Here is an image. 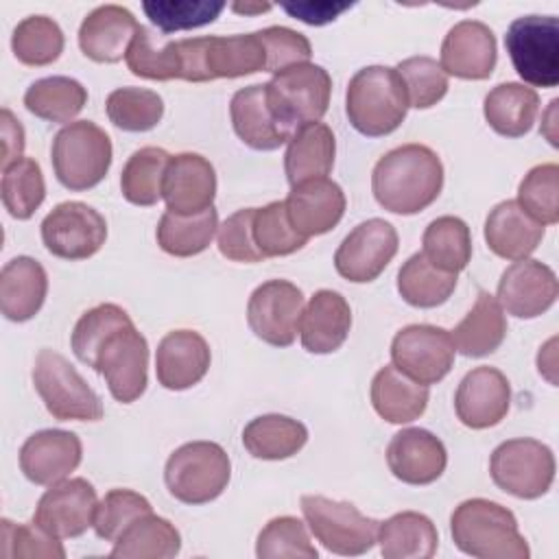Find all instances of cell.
<instances>
[{
	"mask_svg": "<svg viewBox=\"0 0 559 559\" xmlns=\"http://www.w3.org/2000/svg\"><path fill=\"white\" fill-rule=\"evenodd\" d=\"M397 247V231L389 221H362L338 245L334 253V269L341 277L354 284L373 282L395 258Z\"/></svg>",
	"mask_w": 559,
	"mask_h": 559,
	"instance_id": "16",
	"label": "cell"
},
{
	"mask_svg": "<svg viewBox=\"0 0 559 559\" xmlns=\"http://www.w3.org/2000/svg\"><path fill=\"white\" fill-rule=\"evenodd\" d=\"M63 31L48 15H28L13 28L11 48L20 63L24 66H48L63 52Z\"/></svg>",
	"mask_w": 559,
	"mask_h": 559,
	"instance_id": "43",
	"label": "cell"
},
{
	"mask_svg": "<svg viewBox=\"0 0 559 559\" xmlns=\"http://www.w3.org/2000/svg\"><path fill=\"white\" fill-rule=\"evenodd\" d=\"M253 240L264 260L290 255L308 242V238L293 227L284 201H271L264 207H255Z\"/></svg>",
	"mask_w": 559,
	"mask_h": 559,
	"instance_id": "47",
	"label": "cell"
},
{
	"mask_svg": "<svg viewBox=\"0 0 559 559\" xmlns=\"http://www.w3.org/2000/svg\"><path fill=\"white\" fill-rule=\"evenodd\" d=\"M231 9L236 13H245V15H253V13H264V11H271V4L269 2H262V4H231Z\"/></svg>",
	"mask_w": 559,
	"mask_h": 559,
	"instance_id": "59",
	"label": "cell"
},
{
	"mask_svg": "<svg viewBox=\"0 0 559 559\" xmlns=\"http://www.w3.org/2000/svg\"><path fill=\"white\" fill-rule=\"evenodd\" d=\"M456 288V273L437 269L421 251L413 253L397 271V293L415 308H437Z\"/></svg>",
	"mask_w": 559,
	"mask_h": 559,
	"instance_id": "40",
	"label": "cell"
},
{
	"mask_svg": "<svg viewBox=\"0 0 559 559\" xmlns=\"http://www.w3.org/2000/svg\"><path fill=\"white\" fill-rule=\"evenodd\" d=\"M151 502L133 489H109L96 507L94 531L105 542H116L122 531L144 513H151Z\"/></svg>",
	"mask_w": 559,
	"mask_h": 559,
	"instance_id": "53",
	"label": "cell"
},
{
	"mask_svg": "<svg viewBox=\"0 0 559 559\" xmlns=\"http://www.w3.org/2000/svg\"><path fill=\"white\" fill-rule=\"evenodd\" d=\"M0 138H2V170L15 164L20 157H24V127L20 120L11 114V109L2 107L0 111Z\"/></svg>",
	"mask_w": 559,
	"mask_h": 559,
	"instance_id": "58",
	"label": "cell"
},
{
	"mask_svg": "<svg viewBox=\"0 0 559 559\" xmlns=\"http://www.w3.org/2000/svg\"><path fill=\"white\" fill-rule=\"evenodd\" d=\"M81 439L70 430L46 428L33 432L20 448V469L35 485H55L81 463Z\"/></svg>",
	"mask_w": 559,
	"mask_h": 559,
	"instance_id": "22",
	"label": "cell"
},
{
	"mask_svg": "<svg viewBox=\"0 0 559 559\" xmlns=\"http://www.w3.org/2000/svg\"><path fill=\"white\" fill-rule=\"evenodd\" d=\"M229 116L236 135L255 151H275L295 133L271 109L266 83H253L238 90L231 96Z\"/></svg>",
	"mask_w": 559,
	"mask_h": 559,
	"instance_id": "26",
	"label": "cell"
},
{
	"mask_svg": "<svg viewBox=\"0 0 559 559\" xmlns=\"http://www.w3.org/2000/svg\"><path fill=\"white\" fill-rule=\"evenodd\" d=\"M452 334L439 325L413 323L402 328L391 343L393 365L419 384L443 380L454 365Z\"/></svg>",
	"mask_w": 559,
	"mask_h": 559,
	"instance_id": "14",
	"label": "cell"
},
{
	"mask_svg": "<svg viewBox=\"0 0 559 559\" xmlns=\"http://www.w3.org/2000/svg\"><path fill=\"white\" fill-rule=\"evenodd\" d=\"M218 229V214L216 207H207L205 212L181 216L173 212H164L155 238L162 251L175 258H190L205 251Z\"/></svg>",
	"mask_w": 559,
	"mask_h": 559,
	"instance_id": "38",
	"label": "cell"
},
{
	"mask_svg": "<svg viewBox=\"0 0 559 559\" xmlns=\"http://www.w3.org/2000/svg\"><path fill=\"white\" fill-rule=\"evenodd\" d=\"M168 162L170 155L159 146H142L133 151L120 173L122 197L140 207L155 205L162 199Z\"/></svg>",
	"mask_w": 559,
	"mask_h": 559,
	"instance_id": "42",
	"label": "cell"
},
{
	"mask_svg": "<svg viewBox=\"0 0 559 559\" xmlns=\"http://www.w3.org/2000/svg\"><path fill=\"white\" fill-rule=\"evenodd\" d=\"M255 555L260 559H317V548L310 542L306 524L293 515H280L266 522L258 533Z\"/></svg>",
	"mask_w": 559,
	"mask_h": 559,
	"instance_id": "49",
	"label": "cell"
},
{
	"mask_svg": "<svg viewBox=\"0 0 559 559\" xmlns=\"http://www.w3.org/2000/svg\"><path fill=\"white\" fill-rule=\"evenodd\" d=\"M308 441V428L288 415L269 413L253 417L242 430L245 450L262 461L295 456Z\"/></svg>",
	"mask_w": 559,
	"mask_h": 559,
	"instance_id": "36",
	"label": "cell"
},
{
	"mask_svg": "<svg viewBox=\"0 0 559 559\" xmlns=\"http://www.w3.org/2000/svg\"><path fill=\"white\" fill-rule=\"evenodd\" d=\"M428 400V386L415 382L395 365H384L371 380L373 411L389 424H408L421 417Z\"/></svg>",
	"mask_w": 559,
	"mask_h": 559,
	"instance_id": "32",
	"label": "cell"
},
{
	"mask_svg": "<svg viewBox=\"0 0 559 559\" xmlns=\"http://www.w3.org/2000/svg\"><path fill=\"white\" fill-rule=\"evenodd\" d=\"M107 118L114 127L131 133L151 131L164 116V100L146 87H118L105 100Z\"/></svg>",
	"mask_w": 559,
	"mask_h": 559,
	"instance_id": "44",
	"label": "cell"
},
{
	"mask_svg": "<svg viewBox=\"0 0 559 559\" xmlns=\"http://www.w3.org/2000/svg\"><path fill=\"white\" fill-rule=\"evenodd\" d=\"M33 384L46 411L59 421H98L103 402L74 365L55 349H39L33 365Z\"/></svg>",
	"mask_w": 559,
	"mask_h": 559,
	"instance_id": "7",
	"label": "cell"
},
{
	"mask_svg": "<svg viewBox=\"0 0 559 559\" xmlns=\"http://www.w3.org/2000/svg\"><path fill=\"white\" fill-rule=\"evenodd\" d=\"M504 48L524 83L533 87L559 83V20L555 15L515 17L507 28Z\"/></svg>",
	"mask_w": 559,
	"mask_h": 559,
	"instance_id": "8",
	"label": "cell"
},
{
	"mask_svg": "<svg viewBox=\"0 0 559 559\" xmlns=\"http://www.w3.org/2000/svg\"><path fill=\"white\" fill-rule=\"evenodd\" d=\"M421 245L426 260L448 273L459 275L472 260V234L467 223L459 216L448 214L430 221L424 229Z\"/></svg>",
	"mask_w": 559,
	"mask_h": 559,
	"instance_id": "41",
	"label": "cell"
},
{
	"mask_svg": "<svg viewBox=\"0 0 559 559\" xmlns=\"http://www.w3.org/2000/svg\"><path fill=\"white\" fill-rule=\"evenodd\" d=\"M266 50V72H282L297 63H308L312 46L306 35L288 26H266L255 31Z\"/></svg>",
	"mask_w": 559,
	"mask_h": 559,
	"instance_id": "55",
	"label": "cell"
},
{
	"mask_svg": "<svg viewBox=\"0 0 559 559\" xmlns=\"http://www.w3.org/2000/svg\"><path fill=\"white\" fill-rule=\"evenodd\" d=\"M539 111V96L524 83H498L483 103L487 124L504 138H522L531 131Z\"/></svg>",
	"mask_w": 559,
	"mask_h": 559,
	"instance_id": "34",
	"label": "cell"
},
{
	"mask_svg": "<svg viewBox=\"0 0 559 559\" xmlns=\"http://www.w3.org/2000/svg\"><path fill=\"white\" fill-rule=\"evenodd\" d=\"M142 9L146 17L162 31H190L205 24H212L225 2H210V0H144Z\"/></svg>",
	"mask_w": 559,
	"mask_h": 559,
	"instance_id": "50",
	"label": "cell"
},
{
	"mask_svg": "<svg viewBox=\"0 0 559 559\" xmlns=\"http://www.w3.org/2000/svg\"><path fill=\"white\" fill-rule=\"evenodd\" d=\"M288 15L310 24V26H323L334 22L343 11L352 9V2H325V0H314V2H282L280 4Z\"/></svg>",
	"mask_w": 559,
	"mask_h": 559,
	"instance_id": "57",
	"label": "cell"
},
{
	"mask_svg": "<svg viewBox=\"0 0 559 559\" xmlns=\"http://www.w3.org/2000/svg\"><path fill=\"white\" fill-rule=\"evenodd\" d=\"M127 323H131V317L118 304H98V306L90 308L87 312L81 314V319L76 321V325L72 330V336H70L74 356L90 367V362H92L96 349L100 347V343L114 330H118Z\"/></svg>",
	"mask_w": 559,
	"mask_h": 559,
	"instance_id": "51",
	"label": "cell"
},
{
	"mask_svg": "<svg viewBox=\"0 0 559 559\" xmlns=\"http://www.w3.org/2000/svg\"><path fill=\"white\" fill-rule=\"evenodd\" d=\"M98 498L85 478H63L39 498L33 522L59 539L81 537L94 526Z\"/></svg>",
	"mask_w": 559,
	"mask_h": 559,
	"instance_id": "17",
	"label": "cell"
},
{
	"mask_svg": "<svg viewBox=\"0 0 559 559\" xmlns=\"http://www.w3.org/2000/svg\"><path fill=\"white\" fill-rule=\"evenodd\" d=\"M299 504L317 542L334 555H365L378 542L380 522L362 515L352 502L308 493L301 496Z\"/></svg>",
	"mask_w": 559,
	"mask_h": 559,
	"instance_id": "9",
	"label": "cell"
},
{
	"mask_svg": "<svg viewBox=\"0 0 559 559\" xmlns=\"http://www.w3.org/2000/svg\"><path fill=\"white\" fill-rule=\"evenodd\" d=\"M253 214L255 207H242L218 227V251L223 258L245 264L264 260L253 240Z\"/></svg>",
	"mask_w": 559,
	"mask_h": 559,
	"instance_id": "56",
	"label": "cell"
},
{
	"mask_svg": "<svg viewBox=\"0 0 559 559\" xmlns=\"http://www.w3.org/2000/svg\"><path fill=\"white\" fill-rule=\"evenodd\" d=\"M349 328L352 308L347 299L336 290L321 288L304 308L299 323L301 345L310 354H332L347 341Z\"/></svg>",
	"mask_w": 559,
	"mask_h": 559,
	"instance_id": "28",
	"label": "cell"
},
{
	"mask_svg": "<svg viewBox=\"0 0 559 559\" xmlns=\"http://www.w3.org/2000/svg\"><path fill=\"white\" fill-rule=\"evenodd\" d=\"M454 347L469 358L493 354L507 336V319L498 299L485 290L478 293L472 310L450 332Z\"/></svg>",
	"mask_w": 559,
	"mask_h": 559,
	"instance_id": "35",
	"label": "cell"
},
{
	"mask_svg": "<svg viewBox=\"0 0 559 559\" xmlns=\"http://www.w3.org/2000/svg\"><path fill=\"white\" fill-rule=\"evenodd\" d=\"M443 188V164L426 144H402L384 153L371 173L376 201L393 214H417L432 205Z\"/></svg>",
	"mask_w": 559,
	"mask_h": 559,
	"instance_id": "1",
	"label": "cell"
},
{
	"mask_svg": "<svg viewBox=\"0 0 559 559\" xmlns=\"http://www.w3.org/2000/svg\"><path fill=\"white\" fill-rule=\"evenodd\" d=\"M304 314V293L288 280H269L260 284L247 301V323L251 332L273 345L295 343Z\"/></svg>",
	"mask_w": 559,
	"mask_h": 559,
	"instance_id": "15",
	"label": "cell"
},
{
	"mask_svg": "<svg viewBox=\"0 0 559 559\" xmlns=\"http://www.w3.org/2000/svg\"><path fill=\"white\" fill-rule=\"evenodd\" d=\"M210 362V345L199 332L173 330L155 352L157 382L168 391H186L205 378Z\"/></svg>",
	"mask_w": 559,
	"mask_h": 559,
	"instance_id": "25",
	"label": "cell"
},
{
	"mask_svg": "<svg viewBox=\"0 0 559 559\" xmlns=\"http://www.w3.org/2000/svg\"><path fill=\"white\" fill-rule=\"evenodd\" d=\"M456 548L478 559H528L531 550L515 515L487 498L463 500L450 518Z\"/></svg>",
	"mask_w": 559,
	"mask_h": 559,
	"instance_id": "2",
	"label": "cell"
},
{
	"mask_svg": "<svg viewBox=\"0 0 559 559\" xmlns=\"http://www.w3.org/2000/svg\"><path fill=\"white\" fill-rule=\"evenodd\" d=\"M111 140L92 120H74L57 131L50 146L52 170L68 190L83 192L98 186L111 166Z\"/></svg>",
	"mask_w": 559,
	"mask_h": 559,
	"instance_id": "5",
	"label": "cell"
},
{
	"mask_svg": "<svg viewBox=\"0 0 559 559\" xmlns=\"http://www.w3.org/2000/svg\"><path fill=\"white\" fill-rule=\"evenodd\" d=\"M44 247L61 260H87L107 240L105 216L83 201H63L41 221Z\"/></svg>",
	"mask_w": 559,
	"mask_h": 559,
	"instance_id": "13",
	"label": "cell"
},
{
	"mask_svg": "<svg viewBox=\"0 0 559 559\" xmlns=\"http://www.w3.org/2000/svg\"><path fill=\"white\" fill-rule=\"evenodd\" d=\"M284 203L293 227L306 238L334 229L341 223L347 205L343 188L328 177L290 186Z\"/></svg>",
	"mask_w": 559,
	"mask_h": 559,
	"instance_id": "24",
	"label": "cell"
},
{
	"mask_svg": "<svg viewBox=\"0 0 559 559\" xmlns=\"http://www.w3.org/2000/svg\"><path fill=\"white\" fill-rule=\"evenodd\" d=\"M231 461L214 441H188L166 461L164 483L173 498L183 504L216 500L229 485Z\"/></svg>",
	"mask_w": 559,
	"mask_h": 559,
	"instance_id": "6",
	"label": "cell"
},
{
	"mask_svg": "<svg viewBox=\"0 0 559 559\" xmlns=\"http://www.w3.org/2000/svg\"><path fill=\"white\" fill-rule=\"evenodd\" d=\"M181 79L207 83L216 79H238L266 72V50L258 33L247 35H205L177 39Z\"/></svg>",
	"mask_w": 559,
	"mask_h": 559,
	"instance_id": "4",
	"label": "cell"
},
{
	"mask_svg": "<svg viewBox=\"0 0 559 559\" xmlns=\"http://www.w3.org/2000/svg\"><path fill=\"white\" fill-rule=\"evenodd\" d=\"M90 367L105 378L116 402L131 404L146 391L148 343L131 321L100 343Z\"/></svg>",
	"mask_w": 559,
	"mask_h": 559,
	"instance_id": "12",
	"label": "cell"
},
{
	"mask_svg": "<svg viewBox=\"0 0 559 559\" xmlns=\"http://www.w3.org/2000/svg\"><path fill=\"white\" fill-rule=\"evenodd\" d=\"M406 111L408 96L395 68L367 66L349 79L345 114L358 133L367 138L389 135L404 122Z\"/></svg>",
	"mask_w": 559,
	"mask_h": 559,
	"instance_id": "3",
	"label": "cell"
},
{
	"mask_svg": "<svg viewBox=\"0 0 559 559\" xmlns=\"http://www.w3.org/2000/svg\"><path fill=\"white\" fill-rule=\"evenodd\" d=\"M181 550V535L173 522L151 513L133 520L114 542V559H170Z\"/></svg>",
	"mask_w": 559,
	"mask_h": 559,
	"instance_id": "37",
	"label": "cell"
},
{
	"mask_svg": "<svg viewBox=\"0 0 559 559\" xmlns=\"http://www.w3.org/2000/svg\"><path fill=\"white\" fill-rule=\"evenodd\" d=\"M336 157V140L328 124L308 122L299 127L286 146L284 170L290 186L328 177Z\"/></svg>",
	"mask_w": 559,
	"mask_h": 559,
	"instance_id": "31",
	"label": "cell"
},
{
	"mask_svg": "<svg viewBox=\"0 0 559 559\" xmlns=\"http://www.w3.org/2000/svg\"><path fill=\"white\" fill-rule=\"evenodd\" d=\"M498 61L496 35L478 20L456 22L441 41V70L456 79H489Z\"/></svg>",
	"mask_w": 559,
	"mask_h": 559,
	"instance_id": "20",
	"label": "cell"
},
{
	"mask_svg": "<svg viewBox=\"0 0 559 559\" xmlns=\"http://www.w3.org/2000/svg\"><path fill=\"white\" fill-rule=\"evenodd\" d=\"M391 474L406 485H430L448 465L443 441L426 428H404L386 445Z\"/></svg>",
	"mask_w": 559,
	"mask_h": 559,
	"instance_id": "23",
	"label": "cell"
},
{
	"mask_svg": "<svg viewBox=\"0 0 559 559\" xmlns=\"http://www.w3.org/2000/svg\"><path fill=\"white\" fill-rule=\"evenodd\" d=\"M332 76L323 66L297 63L266 83V96L275 116L297 131L308 122H319L330 105Z\"/></svg>",
	"mask_w": 559,
	"mask_h": 559,
	"instance_id": "10",
	"label": "cell"
},
{
	"mask_svg": "<svg viewBox=\"0 0 559 559\" xmlns=\"http://www.w3.org/2000/svg\"><path fill=\"white\" fill-rule=\"evenodd\" d=\"M559 295L555 271L539 260H515L498 282V304L518 319H535L550 310Z\"/></svg>",
	"mask_w": 559,
	"mask_h": 559,
	"instance_id": "18",
	"label": "cell"
},
{
	"mask_svg": "<svg viewBox=\"0 0 559 559\" xmlns=\"http://www.w3.org/2000/svg\"><path fill=\"white\" fill-rule=\"evenodd\" d=\"M48 293L46 269L31 255L9 260L0 271V310L9 321L33 319Z\"/></svg>",
	"mask_w": 559,
	"mask_h": 559,
	"instance_id": "30",
	"label": "cell"
},
{
	"mask_svg": "<svg viewBox=\"0 0 559 559\" xmlns=\"http://www.w3.org/2000/svg\"><path fill=\"white\" fill-rule=\"evenodd\" d=\"M127 68L148 81H173L181 79V59H179V44L166 41L162 46L155 44L151 31L140 24L131 46L127 50Z\"/></svg>",
	"mask_w": 559,
	"mask_h": 559,
	"instance_id": "46",
	"label": "cell"
},
{
	"mask_svg": "<svg viewBox=\"0 0 559 559\" xmlns=\"http://www.w3.org/2000/svg\"><path fill=\"white\" fill-rule=\"evenodd\" d=\"M87 103L83 83L70 76H44L28 85L24 107L48 122H72Z\"/></svg>",
	"mask_w": 559,
	"mask_h": 559,
	"instance_id": "39",
	"label": "cell"
},
{
	"mask_svg": "<svg viewBox=\"0 0 559 559\" xmlns=\"http://www.w3.org/2000/svg\"><path fill=\"white\" fill-rule=\"evenodd\" d=\"M520 207L542 225L559 221V166L555 162L533 166L518 186Z\"/></svg>",
	"mask_w": 559,
	"mask_h": 559,
	"instance_id": "48",
	"label": "cell"
},
{
	"mask_svg": "<svg viewBox=\"0 0 559 559\" xmlns=\"http://www.w3.org/2000/svg\"><path fill=\"white\" fill-rule=\"evenodd\" d=\"M380 555L384 559H430L439 546L432 520L417 511H400L378 526Z\"/></svg>",
	"mask_w": 559,
	"mask_h": 559,
	"instance_id": "33",
	"label": "cell"
},
{
	"mask_svg": "<svg viewBox=\"0 0 559 559\" xmlns=\"http://www.w3.org/2000/svg\"><path fill=\"white\" fill-rule=\"evenodd\" d=\"M511 406L507 376L489 365L474 367L463 376L454 393V411L463 426L485 430L500 424Z\"/></svg>",
	"mask_w": 559,
	"mask_h": 559,
	"instance_id": "19",
	"label": "cell"
},
{
	"mask_svg": "<svg viewBox=\"0 0 559 559\" xmlns=\"http://www.w3.org/2000/svg\"><path fill=\"white\" fill-rule=\"evenodd\" d=\"M140 24L127 7L100 4L79 26L81 52L96 63H116L127 57Z\"/></svg>",
	"mask_w": 559,
	"mask_h": 559,
	"instance_id": "27",
	"label": "cell"
},
{
	"mask_svg": "<svg viewBox=\"0 0 559 559\" xmlns=\"http://www.w3.org/2000/svg\"><path fill=\"white\" fill-rule=\"evenodd\" d=\"M395 70L404 81L408 107L428 109L448 92V74L432 57H408L400 61Z\"/></svg>",
	"mask_w": 559,
	"mask_h": 559,
	"instance_id": "52",
	"label": "cell"
},
{
	"mask_svg": "<svg viewBox=\"0 0 559 559\" xmlns=\"http://www.w3.org/2000/svg\"><path fill=\"white\" fill-rule=\"evenodd\" d=\"M546 225L528 216L518 201H500L485 221V242L491 253L504 260H524L542 242Z\"/></svg>",
	"mask_w": 559,
	"mask_h": 559,
	"instance_id": "29",
	"label": "cell"
},
{
	"mask_svg": "<svg viewBox=\"0 0 559 559\" xmlns=\"http://www.w3.org/2000/svg\"><path fill=\"white\" fill-rule=\"evenodd\" d=\"M489 474L498 489L522 500H535L555 480V454L537 439H509L491 452Z\"/></svg>",
	"mask_w": 559,
	"mask_h": 559,
	"instance_id": "11",
	"label": "cell"
},
{
	"mask_svg": "<svg viewBox=\"0 0 559 559\" xmlns=\"http://www.w3.org/2000/svg\"><path fill=\"white\" fill-rule=\"evenodd\" d=\"M2 557L4 559H63L61 539L44 531L39 524H13L2 520Z\"/></svg>",
	"mask_w": 559,
	"mask_h": 559,
	"instance_id": "54",
	"label": "cell"
},
{
	"mask_svg": "<svg viewBox=\"0 0 559 559\" xmlns=\"http://www.w3.org/2000/svg\"><path fill=\"white\" fill-rule=\"evenodd\" d=\"M0 194L4 210L17 218H31L46 199V181L39 164L33 157H20L2 170Z\"/></svg>",
	"mask_w": 559,
	"mask_h": 559,
	"instance_id": "45",
	"label": "cell"
},
{
	"mask_svg": "<svg viewBox=\"0 0 559 559\" xmlns=\"http://www.w3.org/2000/svg\"><path fill=\"white\" fill-rule=\"evenodd\" d=\"M214 197L216 173L207 157L199 153L170 155L162 188L168 212L181 216L199 214L214 205Z\"/></svg>",
	"mask_w": 559,
	"mask_h": 559,
	"instance_id": "21",
	"label": "cell"
}]
</instances>
